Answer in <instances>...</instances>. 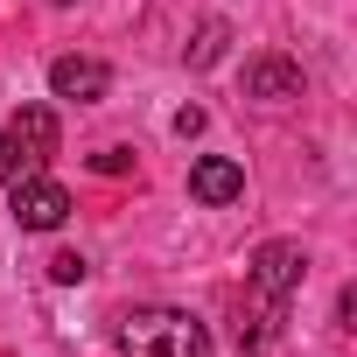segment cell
Masks as SVG:
<instances>
[{
    "instance_id": "obj_5",
    "label": "cell",
    "mask_w": 357,
    "mask_h": 357,
    "mask_svg": "<svg viewBox=\"0 0 357 357\" xmlns=\"http://www.w3.org/2000/svg\"><path fill=\"white\" fill-rule=\"evenodd\" d=\"M50 91H56V98H77V105H98V98L112 91V70H105L98 56H56V63H50Z\"/></svg>"
},
{
    "instance_id": "obj_8",
    "label": "cell",
    "mask_w": 357,
    "mask_h": 357,
    "mask_svg": "<svg viewBox=\"0 0 357 357\" xmlns=\"http://www.w3.org/2000/svg\"><path fill=\"white\" fill-rule=\"evenodd\" d=\"M225 36H231L225 22H204V29H197V43H190V63H197V70H211V63L225 56Z\"/></svg>"
},
{
    "instance_id": "obj_7",
    "label": "cell",
    "mask_w": 357,
    "mask_h": 357,
    "mask_svg": "<svg viewBox=\"0 0 357 357\" xmlns=\"http://www.w3.org/2000/svg\"><path fill=\"white\" fill-rule=\"evenodd\" d=\"M245 98H266V105L301 98V63H287V56H252V63H245Z\"/></svg>"
},
{
    "instance_id": "obj_12",
    "label": "cell",
    "mask_w": 357,
    "mask_h": 357,
    "mask_svg": "<svg viewBox=\"0 0 357 357\" xmlns=\"http://www.w3.org/2000/svg\"><path fill=\"white\" fill-rule=\"evenodd\" d=\"M175 133L197 140V133H204V105H183V112H175Z\"/></svg>"
},
{
    "instance_id": "obj_13",
    "label": "cell",
    "mask_w": 357,
    "mask_h": 357,
    "mask_svg": "<svg viewBox=\"0 0 357 357\" xmlns=\"http://www.w3.org/2000/svg\"><path fill=\"white\" fill-rule=\"evenodd\" d=\"M50 8H70V0H50Z\"/></svg>"
},
{
    "instance_id": "obj_1",
    "label": "cell",
    "mask_w": 357,
    "mask_h": 357,
    "mask_svg": "<svg viewBox=\"0 0 357 357\" xmlns=\"http://www.w3.org/2000/svg\"><path fill=\"white\" fill-rule=\"evenodd\" d=\"M301 280H308V252H301L294 238H266V245L252 252V322H238L245 350L273 336V322H280V308L294 301Z\"/></svg>"
},
{
    "instance_id": "obj_3",
    "label": "cell",
    "mask_w": 357,
    "mask_h": 357,
    "mask_svg": "<svg viewBox=\"0 0 357 357\" xmlns=\"http://www.w3.org/2000/svg\"><path fill=\"white\" fill-rule=\"evenodd\" d=\"M15 225L22 231H56L63 218H70V190L56 183V175H43V168H29V175H15Z\"/></svg>"
},
{
    "instance_id": "obj_11",
    "label": "cell",
    "mask_w": 357,
    "mask_h": 357,
    "mask_svg": "<svg viewBox=\"0 0 357 357\" xmlns=\"http://www.w3.org/2000/svg\"><path fill=\"white\" fill-rule=\"evenodd\" d=\"M91 168H98V175H126V168H133V147H105Z\"/></svg>"
},
{
    "instance_id": "obj_10",
    "label": "cell",
    "mask_w": 357,
    "mask_h": 357,
    "mask_svg": "<svg viewBox=\"0 0 357 357\" xmlns=\"http://www.w3.org/2000/svg\"><path fill=\"white\" fill-rule=\"evenodd\" d=\"M22 175V154H15V140H8V126H0V190H8Z\"/></svg>"
},
{
    "instance_id": "obj_9",
    "label": "cell",
    "mask_w": 357,
    "mask_h": 357,
    "mask_svg": "<svg viewBox=\"0 0 357 357\" xmlns=\"http://www.w3.org/2000/svg\"><path fill=\"white\" fill-rule=\"evenodd\" d=\"M84 273H91V259H84V252H56V259H50V280H56V287H77Z\"/></svg>"
},
{
    "instance_id": "obj_4",
    "label": "cell",
    "mask_w": 357,
    "mask_h": 357,
    "mask_svg": "<svg viewBox=\"0 0 357 357\" xmlns=\"http://www.w3.org/2000/svg\"><path fill=\"white\" fill-rule=\"evenodd\" d=\"M190 197L211 204V211L238 204V197H245V168H238L231 154H204V161H190Z\"/></svg>"
},
{
    "instance_id": "obj_2",
    "label": "cell",
    "mask_w": 357,
    "mask_h": 357,
    "mask_svg": "<svg viewBox=\"0 0 357 357\" xmlns=\"http://www.w3.org/2000/svg\"><path fill=\"white\" fill-rule=\"evenodd\" d=\"M119 350L126 357H211V329L190 308H126L119 315Z\"/></svg>"
},
{
    "instance_id": "obj_6",
    "label": "cell",
    "mask_w": 357,
    "mask_h": 357,
    "mask_svg": "<svg viewBox=\"0 0 357 357\" xmlns=\"http://www.w3.org/2000/svg\"><path fill=\"white\" fill-rule=\"evenodd\" d=\"M8 140H15V154H22V175H29V168H50V154H56V112H50V105H22L15 126H8Z\"/></svg>"
}]
</instances>
